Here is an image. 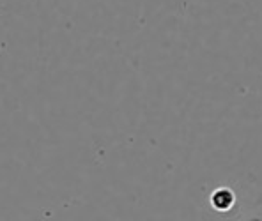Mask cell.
<instances>
[{"label":"cell","mask_w":262,"mask_h":221,"mask_svg":"<svg viewBox=\"0 0 262 221\" xmlns=\"http://www.w3.org/2000/svg\"><path fill=\"white\" fill-rule=\"evenodd\" d=\"M248 221H260V219H257V218H253V219H248Z\"/></svg>","instance_id":"obj_2"},{"label":"cell","mask_w":262,"mask_h":221,"mask_svg":"<svg viewBox=\"0 0 262 221\" xmlns=\"http://www.w3.org/2000/svg\"><path fill=\"white\" fill-rule=\"evenodd\" d=\"M209 204L216 212H229L236 205V193H234V189L227 188V186L216 188L211 193Z\"/></svg>","instance_id":"obj_1"}]
</instances>
